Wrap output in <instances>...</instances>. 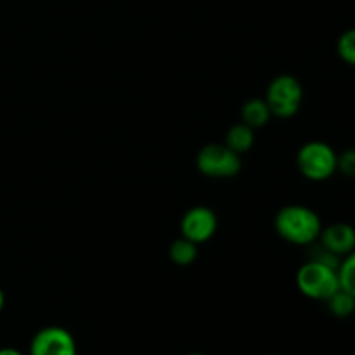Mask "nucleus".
<instances>
[{
  "label": "nucleus",
  "instance_id": "0eeeda50",
  "mask_svg": "<svg viewBox=\"0 0 355 355\" xmlns=\"http://www.w3.org/2000/svg\"><path fill=\"white\" fill-rule=\"evenodd\" d=\"M76 342L68 329L47 326L35 333L30 343V355H76Z\"/></svg>",
  "mask_w": 355,
  "mask_h": 355
},
{
  "label": "nucleus",
  "instance_id": "f03ea898",
  "mask_svg": "<svg viewBox=\"0 0 355 355\" xmlns=\"http://www.w3.org/2000/svg\"><path fill=\"white\" fill-rule=\"evenodd\" d=\"M338 153L322 141L305 142L297 153V166L302 175L312 182H324L336 173Z\"/></svg>",
  "mask_w": 355,
  "mask_h": 355
},
{
  "label": "nucleus",
  "instance_id": "9b49d317",
  "mask_svg": "<svg viewBox=\"0 0 355 355\" xmlns=\"http://www.w3.org/2000/svg\"><path fill=\"white\" fill-rule=\"evenodd\" d=\"M198 253L200 252H198L196 243L189 241V239L182 238V236H180L179 239H175V241L170 245L168 250L170 260L179 267L193 266L198 259Z\"/></svg>",
  "mask_w": 355,
  "mask_h": 355
},
{
  "label": "nucleus",
  "instance_id": "7ed1b4c3",
  "mask_svg": "<svg viewBox=\"0 0 355 355\" xmlns=\"http://www.w3.org/2000/svg\"><path fill=\"white\" fill-rule=\"evenodd\" d=\"M295 281L298 291L311 300L326 302L340 288L338 270L311 259L302 263Z\"/></svg>",
  "mask_w": 355,
  "mask_h": 355
},
{
  "label": "nucleus",
  "instance_id": "f3484780",
  "mask_svg": "<svg viewBox=\"0 0 355 355\" xmlns=\"http://www.w3.org/2000/svg\"><path fill=\"white\" fill-rule=\"evenodd\" d=\"M3 307H6V295H3V290L0 288V314H2Z\"/></svg>",
  "mask_w": 355,
  "mask_h": 355
},
{
  "label": "nucleus",
  "instance_id": "dca6fc26",
  "mask_svg": "<svg viewBox=\"0 0 355 355\" xmlns=\"http://www.w3.org/2000/svg\"><path fill=\"white\" fill-rule=\"evenodd\" d=\"M0 355H24L21 350L17 349H12V347H3V349H0Z\"/></svg>",
  "mask_w": 355,
  "mask_h": 355
},
{
  "label": "nucleus",
  "instance_id": "39448f33",
  "mask_svg": "<svg viewBox=\"0 0 355 355\" xmlns=\"http://www.w3.org/2000/svg\"><path fill=\"white\" fill-rule=\"evenodd\" d=\"M196 166L201 175L210 179H232L243 168L241 156L225 144L211 142L203 146L196 156Z\"/></svg>",
  "mask_w": 355,
  "mask_h": 355
},
{
  "label": "nucleus",
  "instance_id": "2eb2a0df",
  "mask_svg": "<svg viewBox=\"0 0 355 355\" xmlns=\"http://www.w3.org/2000/svg\"><path fill=\"white\" fill-rule=\"evenodd\" d=\"M336 172L343 173L349 179H355V148L345 149L342 155H338Z\"/></svg>",
  "mask_w": 355,
  "mask_h": 355
},
{
  "label": "nucleus",
  "instance_id": "f8f14e48",
  "mask_svg": "<svg viewBox=\"0 0 355 355\" xmlns=\"http://www.w3.org/2000/svg\"><path fill=\"white\" fill-rule=\"evenodd\" d=\"M326 304H328L329 312L333 315H336V318H349V315H352L355 312V297H352L349 291L342 290V288H338L326 300Z\"/></svg>",
  "mask_w": 355,
  "mask_h": 355
},
{
  "label": "nucleus",
  "instance_id": "1a4fd4ad",
  "mask_svg": "<svg viewBox=\"0 0 355 355\" xmlns=\"http://www.w3.org/2000/svg\"><path fill=\"white\" fill-rule=\"evenodd\" d=\"M272 118L270 113V107L267 104L266 99H260V97H253V99L246 101L241 107V121L246 123L252 128H262Z\"/></svg>",
  "mask_w": 355,
  "mask_h": 355
},
{
  "label": "nucleus",
  "instance_id": "4468645a",
  "mask_svg": "<svg viewBox=\"0 0 355 355\" xmlns=\"http://www.w3.org/2000/svg\"><path fill=\"white\" fill-rule=\"evenodd\" d=\"M336 51H338L342 61L355 66V28L342 33V37L338 38V44H336Z\"/></svg>",
  "mask_w": 355,
  "mask_h": 355
},
{
  "label": "nucleus",
  "instance_id": "9d476101",
  "mask_svg": "<svg viewBox=\"0 0 355 355\" xmlns=\"http://www.w3.org/2000/svg\"><path fill=\"white\" fill-rule=\"evenodd\" d=\"M225 146L229 149H232L234 153H238L239 156H243L245 153H248L250 149L255 144V128L248 127L246 123L239 121V123L232 125L231 128L225 134Z\"/></svg>",
  "mask_w": 355,
  "mask_h": 355
},
{
  "label": "nucleus",
  "instance_id": "6e6552de",
  "mask_svg": "<svg viewBox=\"0 0 355 355\" xmlns=\"http://www.w3.org/2000/svg\"><path fill=\"white\" fill-rule=\"evenodd\" d=\"M318 241L328 252L343 259L355 250V229L345 222H335L328 227H322Z\"/></svg>",
  "mask_w": 355,
  "mask_h": 355
},
{
  "label": "nucleus",
  "instance_id": "a211bd4d",
  "mask_svg": "<svg viewBox=\"0 0 355 355\" xmlns=\"http://www.w3.org/2000/svg\"><path fill=\"white\" fill-rule=\"evenodd\" d=\"M187 355H207V354H201V352H191V354H187Z\"/></svg>",
  "mask_w": 355,
  "mask_h": 355
},
{
  "label": "nucleus",
  "instance_id": "f257e3e1",
  "mask_svg": "<svg viewBox=\"0 0 355 355\" xmlns=\"http://www.w3.org/2000/svg\"><path fill=\"white\" fill-rule=\"evenodd\" d=\"M276 232L297 246H312L319 239L322 222L318 211L305 205H286L274 217Z\"/></svg>",
  "mask_w": 355,
  "mask_h": 355
},
{
  "label": "nucleus",
  "instance_id": "ddd939ff",
  "mask_svg": "<svg viewBox=\"0 0 355 355\" xmlns=\"http://www.w3.org/2000/svg\"><path fill=\"white\" fill-rule=\"evenodd\" d=\"M340 288L355 297V250L345 255L338 267Z\"/></svg>",
  "mask_w": 355,
  "mask_h": 355
},
{
  "label": "nucleus",
  "instance_id": "20e7f679",
  "mask_svg": "<svg viewBox=\"0 0 355 355\" xmlns=\"http://www.w3.org/2000/svg\"><path fill=\"white\" fill-rule=\"evenodd\" d=\"M263 99L276 118H293L304 103V87L293 75H279L270 80Z\"/></svg>",
  "mask_w": 355,
  "mask_h": 355
},
{
  "label": "nucleus",
  "instance_id": "423d86ee",
  "mask_svg": "<svg viewBox=\"0 0 355 355\" xmlns=\"http://www.w3.org/2000/svg\"><path fill=\"white\" fill-rule=\"evenodd\" d=\"M218 229V217L210 207L198 205L189 208L180 220V234L182 238L203 245L210 241Z\"/></svg>",
  "mask_w": 355,
  "mask_h": 355
}]
</instances>
